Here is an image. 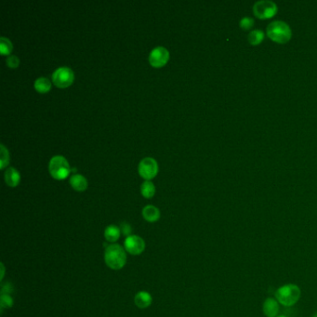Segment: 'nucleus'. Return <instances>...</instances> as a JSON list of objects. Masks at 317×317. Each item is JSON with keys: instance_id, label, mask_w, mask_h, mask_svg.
I'll list each match as a JSON object with an SVG mask.
<instances>
[{"instance_id": "nucleus-1", "label": "nucleus", "mask_w": 317, "mask_h": 317, "mask_svg": "<svg viewBox=\"0 0 317 317\" xmlns=\"http://www.w3.org/2000/svg\"><path fill=\"white\" fill-rule=\"evenodd\" d=\"M266 35L272 41L278 44H286L292 38V31L287 22L274 20L268 24Z\"/></svg>"}, {"instance_id": "nucleus-2", "label": "nucleus", "mask_w": 317, "mask_h": 317, "mask_svg": "<svg viewBox=\"0 0 317 317\" xmlns=\"http://www.w3.org/2000/svg\"><path fill=\"white\" fill-rule=\"evenodd\" d=\"M104 261L112 270H121L127 262L125 248L118 244H112L104 251Z\"/></svg>"}, {"instance_id": "nucleus-3", "label": "nucleus", "mask_w": 317, "mask_h": 317, "mask_svg": "<svg viewBox=\"0 0 317 317\" xmlns=\"http://www.w3.org/2000/svg\"><path fill=\"white\" fill-rule=\"evenodd\" d=\"M301 296L300 288L295 284H287L278 288L276 292V298L284 306L291 307L296 304Z\"/></svg>"}, {"instance_id": "nucleus-4", "label": "nucleus", "mask_w": 317, "mask_h": 317, "mask_svg": "<svg viewBox=\"0 0 317 317\" xmlns=\"http://www.w3.org/2000/svg\"><path fill=\"white\" fill-rule=\"evenodd\" d=\"M277 5L271 0H259L253 6L254 15L260 20H268L277 13Z\"/></svg>"}, {"instance_id": "nucleus-5", "label": "nucleus", "mask_w": 317, "mask_h": 317, "mask_svg": "<svg viewBox=\"0 0 317 317\" xmlns=\"http://www.w3.org/2000/svg\"><path fill=\"white\" fill-rule=\"evenodd\" d=\"M49 169L53 178L63 179L69 174V163L62 156H55L50 159Z\"/></svg>"}, {"instance_id": "nucleus-6", "label": "nucleus", "mask_w": 317, "mask_h": 317, "mask_svg": "<svg viewBox=\"0 0 317 317\" xmlns=\"http://www.w3.org/2000/svg\"><path fill=\"white\" fill-rule=\"evenodd\" d=\"M74 72L69 67L62 66L55 70L52 74V81L59 88H66L74 81Z\"/></svg>"}, {"instance_id": "nucleus-7", "label": "nucleus", "mask_w": 317, "mask_h": 317, "mask_svg": "<svg viewBox=\"0 0 317 317\" xmlns=\"http://www.w3.org/2000/svg\"><path fill=\"white\" fill-rule=\"evenodd\" d=\"M124 248L129 254L137 256L141 254L145 249V242L141 238L131 235L124 241Z\"/></svg>"}, {"instance_id": "nucleus-8", "label": "nucleus", "mask_w": 317, "mask_h": 317, "mask_svg": "<svg viewBox=\"0 0 317 317\" xmlns=\"http://www.w3.org/2000/svg\"><path fill=\"white\" fill-rule=\"evenodd\" d=\"M158 170V165L156 159L153 158H144L139 164V173L141 177L150 179L156 176Z\"/></svg>"}, {"instance_id": "nucleus-9", "label": "nucleus", "mask_w": 317, "mask_h": 317, "mask_svg": "<svg viewBox=\"0 0 317 317\" xmlns=\"http://www.w3.org/2000/svg\"><path fill=\"white\" fill-rule=\"evenodd\" d=\"M169 58V50L164 47H157L150 52L149 61L155 67L163 66Z\"/></svg>"}, {"instance_id": "nucleus-10", "label": "nucleus", "mask_w": 317, "mask_h": 317, "mask_svg": "<svg viewBox=\"0 0 317 317\" xmlns=\"http://www.w3.org/2000/svg\"><path fill=\"white\" fill-rule=\"evenodd\" d=\"M263 314L267 317H277L279 314V302L277 298L268 297L262 305Z\"/></svg>"}, {"instance_id": "nucleus-11", "label": "nucleus", "mask_w": 317, "mask_h": 317, "mask_svg": "<svg viewBox=\"0 0 317 317\" xmlns=\"http://www.w3.org/2000/svg\"><path fill=\"white\" fill-rule=\"evenodd\" d=\"M134 302L139 309H146L152 304L153 297L147 291H139L134 297Z\"/></svg>"}, {"instance_id": "nucleus-12", "label": "nucleus", "mask_w": 317, "mask_h": 317, "mask_svg": "<svg viewBox=\"0 0 317 317\" xmlns=\"http://www.w3.org/2000/svg\"><path fill=\"white\" fill-rule=\"evenodd\" d=\"M142 216L146 221L156 222L160 218V211L157 207L153 205H147L142 209Z\"/></svg>"}, {"instance_id": "nucleus-13", "label": "nucleus", "mask_w": 317, "mask_h": 317, "mask_svg": "<svg viewBox=\"0 0 317 317\" xmlns=\"http://www.w3.org/2000/svg\"><path fill=\"white\" fill-rule=\"evenodd\" d=\"M20 173L14 168H9L5 172V180L10 187H15L20 181Z\"/></svg>"}, {"instance_id": "nucleus-14", "label": "nucleus", "mask_w": 317, "mask_h": 317, "mask_svg": "<svg viewBox=\"0 0 317 317\" xmlns=\"http://www.w3.org/2000/svg\"><path fill=\"white\" fill-rule=\"evenodd\" d=\"M121 236V231L119 226L112 224L104 230V238L109 243H115L119 240Z\"/></svg>"}, {"instance_id": "nucleus-15", "label": "nucleus", "mask_w": 317, "mask_h": 317, "mask_svg": "<svg viewBox=\"0 0 317 317\" xmlns=\"http://www.w3.org/2000/svg\"><path fill=\"white\" fill-rule=\"evenodd\" d=\"M70 184L77 191H84L88 187V181L83 175L75 174L70 178Z\"/></svg>"}, {"instance_id": "nucleus-16", "label": "nucleus", "mask_w": 317, "mask_h": 317, "mask_svg": "<svg viewBox=\"0 0 317 317\" xmlns=\"http://www.w3.org/2000/svg\"><path fill=\"white\" fill-rule=\"evenodd\" d=\"M264 40V32L262 30H252L248 35V40L250 45L258 46Z\"/></svg>"}, {"instance_id": "nucleus-17", "label": "nucleus", "mask_w": 317, "mask_h": 317, "mask_svg": "<svg viewBox=\"0 0 317 317\" xmlns=\"http://www.w3.org/2000/svg\"><path fill=\"white\" fill-rule=\"evenodd\" d=\"M140 192L144 198H151L154 197V195L156 193V187L151 180L146 179L145 181L142 182V184L140 186Z\"/></svg>"}, {"instance_id": "nucleus-18", "label": "nucleus", "mask_w": 317, "mask_h": 317, "mask_svg": "<svg viewBox=\"0 0 317 317\" xmlns=\"http://www.w3.org/2000/svg\"><path fill=\"white\" fill-rule=\"evenodd\" d=\"M50 87H51V82L47 78L41 77L35 81V88L38 91L42 93L48 92L50 89Z\"/></svg>"}, {"instance_id": "nucleus-19", "label": "nucleus", "mask_w": 317, "mask_h": 317, "mask_svg": "<svg viewBox=\"0 0 317 317\" xmlns=\"http://www.w3.org/2000/svg\"><path fill=\"white\" fill-rule=\"evenodd\" d=\"M0 50H1V54H3V55L10 54L12 50V44H11L10 40H8L7 38H4V37H2L0 39Z\"/></svg>"}, {"instance_id": "nucleus-20", "label": "nucleus", "mask_w": 317, "mask_h": 317, "mask_svg": "<svg viewBox=\"0 0 317 317\" xmlns=\"http://www.w3.org/2000/svg\"><path fill=\"white\" fill-rule=\"evenodd\" d=\"M0 156H1V159H0V168L1 169H4L8 164H9V161H10V155H9V151L7 150V148L1 144L0 145Z\"/></svg>"}, {"instance_id": "nucleus-21", "label": "nucleus", "mask_w": 317, "mask_h": 317, "mask_svg": "<svg viewBox=\"0 0 317 317\" xmlns=\"http://www.w3.org/2000/svg\"><path fill=\"white\" fill-rule=\"evenodd\" d=\"M254 20L250 17H244L242 20H240L239 22V26L241 29L244 31H248V30L252 29V27L254 26Z\"/></svg>"}, {"instance_id": "nucleus-22", "label": "nucleus", "mask_w": 317, "mask_h": 317, "mask_svg": "<svg viewBox=\"0 0 317 317\" xmlns=\"http://www.w3.org/2000/svg\"><path fill=\"white\" fill-rule=\"evenodd\" d=\"M0 304H1L2 309L12 307L13 306V298L11 297L10 294H1Z\"/></svg>"}, {"instance_id": "nucleus-23", "label": "nucleus", "mask_w": 317, "mask_h": 317, "mask_svg": "<svg viewBox=\"0 0 317 317\" xmlns=\"http://www.w3.org/2000/svg\"><path fill=\"white\" fill-rule=\"evenodd\" d=\"M7 65L10 67V68H17L19 63H20V60H19V58L15 55H11V56H9L7 58Z\"/></svg>"}, {"instance_id": "nucleus-24", "label": "nucleus", "mask_w": 317, "mask_h": 317, "mask_svg": "<svg viewBox=\"0 0 317 317\" xmlns=\"http://www.w3.org/2000/svg\"><path fill=\"white\" fill-rule=\"evenodd\" d=\"M119 228H120V231H121V234H122L123 236H125L126 238H128L129 236H131L132 229H131L130 224H129L128 222H122Z\"/></svg>"}, {"instance_id": "nucleus-25", "label": "nucleus", "mask_w": 317, "mask_h": 317, "mask_svg": "<svg viewBox=\"0 0 317 317\" xmlns=\"http://www.w3.org/2000/svg\"><path fill=\"white\" fill-rule=\"evenodd\" d=\"M12 287L10 286V284H6L5 286L2 287V290H1V294H10L12 292Z\"/></svg>"}, {"instance_id": "nucleus-26", "label": "nucleus", "mask_w": 317, "mask_h": 317, "mask_svg": "<svg viewBox=\"0 0 317 317\" xmlns=\"http://www.w3.org/2000/svg\"><path fill=\"white\" fill-rule=\"evenodd\" d=\"M4 276H5V266H4V263L1 262V279H0L1 281L3 280Z\"/></svg>"}, {"instance_id": "nucleus-27", "label": "nucleus", "mask_w": 317, "mask_h": 317, "mask_svg": "<svg viewBox=\"0 0 317 317\" xmlns=\"http://www.w3.org/2000/svg\"><path fill=\"white\" fill-rule=\"evenodd\" d=\"M286 317V316H278V317Z\"/></svg>"}, {"instance_id": "nucleus-28", "label": "nucleus", "mask_w": 317, "mask_h": 317, "mask_svg": "<svg viewBox=\"0 0 317 317\" xmlns=\"http://www.w3.org/2000/svg\"><path fill=\"white\" fill-rule=\"evenodd\" d=\"M314 317H317V314H316V315H315V316H314Z\"/></svg>"}]
</instances>
